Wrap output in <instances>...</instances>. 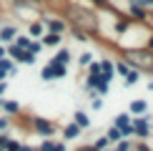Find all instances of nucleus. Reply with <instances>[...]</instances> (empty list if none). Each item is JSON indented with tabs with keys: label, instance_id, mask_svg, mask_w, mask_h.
Segmentation results:
<instances>
[{
	"label": "nucleus",
	"instance_id": "obj_18",
	"mask_svg": "<svg viewBox=\"0 0 153 151\" xmlns=\"http://www.w3.org/2000/svg\"><path fill=\"white\" fill-rule=\"evenodd\" d=\"M78 134H80V129H78V126H75V123H71V126H68V129H65V138H75Z\"/></svg>",
	"mask_w": 153,
	"mask_h": 151
},
{
	"label": "nucleus",
	"instance_id": "obj_14",
	"mask_svg": "<svg viewBox=\"0 0 153 151\" xmlns=\"http://www.w3.org/2000/svg\"><path fill=\"white\" fill-rule=\"evenodd\" d=\"M50 68H53V78H63V76H65V66H60V63L50 61Z\"/></svg>",
	"mask_w": 153,
	"mask_h": 151
},
{
	"label": "nucleus",
	"instance_id": "obj_10",
	"mask_svg": "<svg viewBox=\"0 0 153 151\" xmlns=\"http://www.w3.org/2000/svg\"><path fill=\"white\" fill-rule=\"evenodd\" d=\"M30 43H33V38H25V35H15V40H13V46H18L20 50H28Z\"/></svg>",
	"mask_w": 153,
	"mask_h": 151
},
{
	"label": "nucleus",
	"instance_id": "obj_12",
	"mask_svg": "<svg viewBox=\"0 0 153 151\" xmlns=\"http://www.w3.org/2000/svg\"><path fill=\"white\" fill-rule=\"evenodd\" d=\"M0 71H5V73H10V76H15V66H13V61L0 58Z\"/></svg>",
	"mask_w": 153,
	"mask_h": 151
},
{
	"label": "nucleus",
	"instance_id": "obj_5",
	"mask_svg": "<svg viewBox=\"0 0 153 151\" xmlns=\"http://www.w3.org/2000/svg\"><path fill=\"white\" fill-rule=\"evenodd\" d=\"M33 126H35V131H40L43 136H50V134H53V123H48L45 118H33Z\"/></svg>",
	"mask_w": 153,
	"mask_h": 151
},
{
	"label": "nucleus",
	"instance_id": "obj_11",
	"mask_svg": "<svg viewBox=\"0 0 153 151\" xmlns=\"http://www.w3.org/2000/svg\"><path fill=\"white\" fill-rule=\"evenodd\" d=\"M73 118H75V126H78V129H85V126L91 123V118H88V116H85L83 111H78V113H75Z\"/></svg>",
	"mask_w": 153,
	"mask_h": 151
},
{
	"label": "nucleus",
	"instance_id": "obj_27",
	"mask_svg": "<svg viewBox=\"0 0 153 151\" xmlns=\"http://www.w3.org/2000/svg\"><path fill=\"white\" fill-rule=\"evenodd\" d=\"M91 3H95L98 8H105V0H91Z\"/></svg>",
	"mask_w": 153,
	"mask_h": 151
},
{
	"label": "nucleus",
	"instance_id": "obj_1",
	"mask_svg": "<svg viewBox=\"0 0 153 151\" xmlns=\"http://www.w3.org/2000/svg\"><path fill=\"white\" fill-rule=\"evenodd\" d=\"M68 23H71V25H75V28H78V30H83V33H93V30L98 28V18L93 15V10L78 8V5L68 8Z\"/></svg>",
	"mask_w": 153,
	"mask_h": 151
},
{
	"label": "nucleus",
	"instance_id": "obj_4",
	"mask_svg": "<svg viewBox=\"0 0 153 151\" xmlns=\"http://www.w3.org/2000/svg\"><path fill=\"white\" fill-rule=\"evenodd\" d=\"M131 129L136 131L138 136H148V131H151V129H148V118H146V116H143V118H136Z\"/></svg>",
	"mask_w": 153,
	"mask_h": 151
},
{
	"label": "nucleus",
	"instance_id": "obj_30",
	"mask_svg": "<svg viewBox=\"0 0 153 151\" xmlns=\"http://www.w3.org/2000/svg\"><path fill=\"white\" fill-rule=\"evenodd\" d=\"M0 58H5V48L3 46H0Z\"/></svg>",
	"mask_w": 153,
	"mask_h": 151
},
{
	"label": "nucleus",
	"instance_id": "obj_6",
	"mask_svg": "<svg viewBox=\"0 0 153 151\" xmlns=\"http://www.w3.org/2000/svg\"><path fill=\"white\" fill-rule=\"evenodd\" d=\"M15 35H18L15 25H5V28L0 30V40H3V43H13V40H15Z\"/></svg>",
	"mask_w": 153,
	"mask_h": 151
},
{
	"label": "nucleus",
	"instance_id": "obj_28",
	"mask_svg": "<svg viewBox=\"0 0 153 151\" xmlns=\"http://www.w3.org/2000/svg\"><path fill=\"white\" fill-rule=\"evenodd\" d=\"M8 126V118H0V129H5Z\"/></svg>",
	"mask_w": 153,
	"mask_h": 151
},
{
	"label": "nucleus",
	"instance_id": "obj_29",
	"mask_svg": "<svg viewBox=\"0 0 153 151\" xmlns=\"http://www.w3.org/2000/svg\"><path fill=\"white\" fill-rule=\"evenodd\" d=\"M5 76H8V73H5V71H0V83H3V78H5Z\"/></svg>",
	"mask_w": 153,
	"mask_h": 151
},
{
	"label": "nucleus",
	"instance_id": "obj_22",
	"mask_svg": "<svg viewBox=\"0 0 153 151\" xmlns=\"http://www.w3.org/2000/svg\"><path fill=\"white\" fill-rule=\"evenodd\" d=\"M43 81H53V68H50V63L43 68Z\"/></svg>",
	"mask_w": 153,
	"mask_h": 151
},
{
	"label": "nucleus",
	"instance_id": "obj_31",
	"mask_svg": "<svg viewBox=\"0 0 153 151\" xmlns=\"http://www.w3.org/2000/svg\"><path fill=\"white\" fill-rule=\"evenodd\" d=\"M148 46H151V50H153V35H151V38H148Z\"/></svg>",
	"mask_w": 153,
	"mask_h": 151
},
{
	"label": "nucleus",
	"instance_id": "obj_20",
	"mask_svg": "<svg viewBox=\"0 0 153 151\" xmlns=\"http://www.w3.org/2000/svg\"><path fill=\"white\" fill-rule=\"evenodd\" d=\"M3 106H5V111H8V113H18V108H20V106H18L15 101H5Z\"/></svg>",
	"mask_w": 153,
	"mask_h": 151
},
{
	"label": "nucleus",
	"instance_id": "obj_13",
	"mask_svg": "<svg viewBox=\"0 0 153 151\" xmlns=\"http://www.w3.org/2000/svg\"><path fill=\"white\" fill-rule=\"evenodd\" d=\"M105 138H108V141H120V138H123V134H120V129L111 126V129H108V134H105Z\"/></svg>",
	"mask_w": 153,
	"mask_h": 151
},
{
	"label": "nucleus",
	"instance_id": "obj_32",
	"mask_svg": "<svg viewBox=\"0 0 153 151\" xmlns=\"http://www.w3.org/2000/svg\"><path fill=\"white\" fill-rule=\"evenodd\" d=\"M83 151H98V149H83Z\"/></svg>",
	"mask_w": 153,
	"mask_h": 151
},
{
	"label": "nucleus",
	"instance_id": "obj_23",
	"mask_svg": "<svg viewBox=\"0 0 153 151\" xmlns=\"http://www.w3.org/2000/svg\"><path fill=\"white\" fill-rule=\"evenodd\" d=\"M40 151H53V141H50V138H48V141H43V146H40Z\"/></svg>",
	"mask_w": 153,
	"mask_h": 151
},
{
	"label": "nucleus",
	"instance_id": "obj_19",
	"mask_svg": "<svg viewBox=\"0 0 153 151\" xmlns=\"http://www.w3.org/2000/svg\"><path fill=\"white\" fill-rule=\"evenodd\" d=\"M113 68H118V73H120V76H128V73H131V66H128L126 61H120L118 66H113Z\"/></svg>",
	"mask_w": 153,
	"mask_h": 151
},
{
	"label": "nucleus",
	"instance_id": "obj_15",
	"mask_svg": "<svg viewBox=\"0 0 153 151\" xmlns=\"http://www.w3.org/2000/svg\"><path fill=\"white\" fill-rule=\"evenodd\" d=\"M68 61H71V53L68 50H58V55L53 58V63H60V66H65Z\"/></svg>",
	"mask_w": 153,
	"mask_h": 151
},
{
	"label": "nucleus",
	"instance_id": "obj_7",
	"mask_svg": "<svg viewBox=\"0 0 153 151\" xmlns=\"http://www.w3.org/2000/svg\"><path fill=\"white\" fill-rule=\"evenodd\" d=\"M131 18H136V20H146V8L141 3H133L131 0Z\"/></svg>",
	"mask_w": 153,
	"mask_h": 151
},
{
	"label": "nucleus",
	"instance_id": "obj_17",
	"mask_svg": "<svg viewBox=\"0 0 153 151\" xmlns=\"http://www.w3.org/2000/svg\"><path fill=\"white\" fill-rule=\"evenodd\" d=\"M138 78H141V76H138V71H136V68H131V73L126 76V86H133V83H138Z\"/></svg>",
	"mask_w": 153,
	"mask_h": 151
},
{
	"label": "nucleus",
	"instance_id": "obj_34",
	"mask_svg": "<svg viewBox=\"0 0 153 151\" xmlns=\"http://www.w3.org/2000/svg\"><path fill=\"white\" fill-rule=\"evenodd\" d=\"M133 3H141V0H133Z\"/></svg>",
	"mask_w": 153,
	"mask_h": 151
},
{
	"label": "nucleus",
	"instance_id": "obj_33",
	"mask_svg": "<svg viewBox=\"0 0 153 151\" xmlns=\"http://www.w3.org/2000/svg\"><path fill=\"white\" fill-rule=\"evenodd\" d=\"M20 151H30V149H28V146H25V149H20Z\"/></svg>",
	"mask_w": 153,
	"mask_h": 151
},
{
	"label": "nucleus",
	"instance_id": "obj_16",
	"mask_svg": "<svg viewBox=\"0 0 153 151\" xmlns=\"http://www.w3.org/2000/svg\"><path fill=\"white\" fill-rule=\"evenodd\" d=\"M146 108H148L146 101H133V103H131V111L133 113H146Z\"/></svg>",
	"mask_w": 153,
	"mask_h": 151
},
{
	"label": "nucleus",
	"instance_id": "obj_2",
	"mask_svg": "<svg viewBox=\"0 0 153 151\" xmlns=\"http://www.w3.org/2000/svg\"><path fill=\"white\" fill-rule=\"evenodd\" d=\"M126 63L138 71H153V50H128Z\"/></svg>",
	"mask_w": 153,
	"mask_h": 151
},
{
	"label": "nucleus",
	"instance_id": "obj_25",
	"mask_svg": "<svg viewBox=\"0 0 153 151\" xmlns=\"http://www.w3.org/2000/svg\"><path fill=\"white\" fill-rule=\"evenodd\" d=\"M141 5L143 8H153V0H141Z\"/></svg>",
	"mask_w": 153,
	"mask_h": 151
},
{
	"label": "nucleus",
	"instance_id": "obj_24",
	"mask_svg": "<svg viewBox=\"0 0 153 151\" xmlns=\"http://www.w3.org/2000/svg\"><path fill=\"white\" fill-rule=\"evenodd\" d=\"M5 146H8V151H20V146H18L15 141H8V144H5Z\"/></svg>",
	"mask_w": 153,
	"mask_h": 151
},
{
	"label": "nucleus",
	"instance_id": "obj_9",
	"mask_svg": "<svg viewBox=\"0 0 153 151\" xmlns=\"http://www.w3.org/2000/svg\"><path fill=\"white\" fill-rule=\"evenodd\" d=\"M43 30H45V25L40 20H30V38H40Z\"/></svg>",
	"mask_w": 153,
	"mask_h": 151
},
{
	"label": "nucleus",
	"instance_id": "obj_3",
	"mask_svg": "<svg viewBox=\"0 0 153 151\" xmlns=\"http://www.w3.org/2000/svg\"><path fill=\"white\" fill-rule=\"evenodd\" d=\"M40 23L45 25L50 33H60V35H63V30L68 28V25H65V20H60V18H43Z\"/></svg>",
	"mask_w": 153,
	"mask_h": 151
},
{
	"label": "nucleus",
	"instance_id": "obj_21",
	"mask_svg": "<svg viewBox=\"0 0 153 151\" xmlns=\"http://www.w3.org/2000/svg\"><path fill=\"white\" fill-rule=\"evenodd\" d=\"M93 63V55L91 53H80V66H91Z\"/></svg>",
	"mask_w": 153,
	"mask_h": 151
},
{
	"label": "nucleus",
	"instance_id": "obj_26",
	"mask_svg": "<svg viewBox=\"0 0 153 151\" xmlns=\"http://www.w3.org/2000/svg\"><path fill=\"white\" fill-rule=\"evenodd\" d=\"M53 151H65V146L63 144H53Z\"/></svg>",
	"mask_w": 153,
	"mask_h": 151
},
{
	"label": "nucleus",
	"instance_id": "obj_8",
	"mask_svg": "<svg viewBox=\"0 0 153 151\" xmlns=\"http://www.w3.org/2000/svg\"><path fill=\"white\" fill-rule=\"evenodd\" d=\"M63 40V35L60 33H48V35H43V46H58V43Z\"/></svg>",
	"mask_w": 153,
	"mask_h": 151
}]
</instances>
